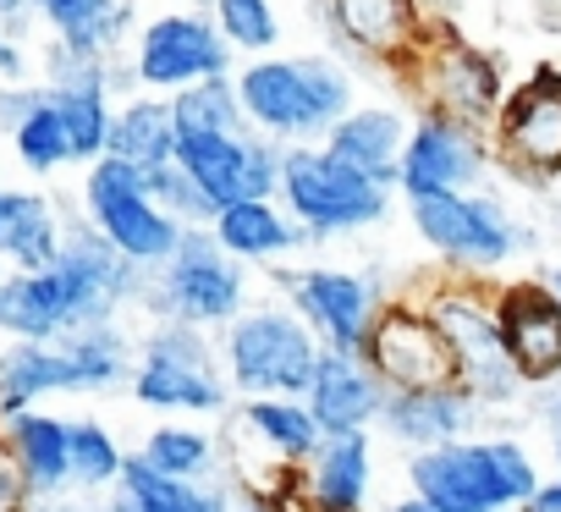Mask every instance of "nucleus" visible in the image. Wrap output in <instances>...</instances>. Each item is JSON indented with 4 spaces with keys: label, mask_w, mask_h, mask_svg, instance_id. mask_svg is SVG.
Wrapping results in <instances>:
<instances>
[{
    "label": "nucleus",
    "mask_w": 561,
    "mask_h": 512,
    "mask_svg": "<svg viewBox=\"0 0 561 512\" xmlns=\"http://www.w3.org/2000/svg\"><path fill=\"white\" fill-rule=\"evenodd\" d=\"M7 220H12V187L0 182V242H7Z\"/></svg>",
    "instance_id": "a18cd8bd"
},
{
    "label": "nucleus",
    "mask_w": 561,
    "mask_h": 512,
    "mask_svg": "<svg viewBox=\"0 0 561 512\" xmlns=\"http://www.w3.org/2000/svg\"><path fill=\"white\" fill-rule=\"evenodd\" d=\"M408 215H413V231L440 253V260L457 271V276H490L501 271L523 231L517 220L501 209L495 193H424V198H408Z\"/></svg>",
    "instance_id": "0eeeda50"
},
{
    "label": "nucleus",
    "mask_w": 561,
    "mask_h": 512,
    "mask_svg": "<svg viewBox=\"0 0 561 512\" xmlns=\"http://www.w3.org/2000/svg\"><path fill=\"white\" fill-rule=\"evenodd\" d=\"M56 391H78L61 342H7L0 348V419H12Z\"/></svg>",
    "instance_id": "bb28decb"
},
{
    "label": "nucleus",
    "mask_w": 561,
    "mask_h": 512,
    "mask_svg": "<svg viewBox=\"0 0 561 512\" xmlns=\"http://www.w3.org/2000/svg\"><path fill=\"white\" fill-rule=\"evenodd\" d=\"M386 397H391V386L375 375L369 359H353V353H331V348H325V359H320L314 386H309L304 402L314 408V419H320L325 435H347V430L380 424Z\"/></svg>",
    "instance_id": "aec40b11"
},
{
    "label": "nucleus",
    "mask_w": 561,
    "mask_h": 512,
    "mask_svg": "<svg viewBox=\"0 0 561 512\" xmlns=\"http://www.w3.org/2000/svg\"><path fill=\"white\" fill-rule=\"evenodd\" d=\"M386 512H440V507H430L424 496H402V501H391Z\"/></svg>",
    "instance_id": "c03bdc74"
},
{
    "label": "nucleus",
    "mask_w": 561,
    "mask_h": 512,
    "mask_svg": "<svg viewBox=\"0 0 561 512\" xmlns=\"http://www.w3.org/2000/svg\"><path fill=\"white\" fill-rule=\"evenodd\" d=\"M479 397L451 380V386H424V391H391L386 397V413L380 424L391 430V441L424 452V446H446V441H462L479 419Z\"/></svg>",
    "instance_id": "412c9836"
},
{
    "label": "nucleus",
    "mask_w": 561,
    "mask_h": 512,
    "mask_svg": "<svg viewBox=\"0 0 561 512\" xmlns=\"http://www.w3.org/2000/svg\"><path fill=\"white\" fill-rule=\"evenodd\" d=\"M517 512H561V474H556V479H545V485L517 507Z\"/></svg>",
    "instance_id": "79ce46f5"
},
{
    "label": "nucleus",
    "mask_w": 561,
    "mask_h": 512,
    "mask_svg": "<svg viewBox=\"0 0 561 512\" xmlns=\"http://www.w3.org/2000/svg\"><path fill=\"white\" fill-rule=\"evenodd\" d=\"M457 359V380L479 397V402H512L528 380L517 375L512 353H506V337H501V315H495V298H479L473 287H440L430 304H424Z\"/></svg>",
    "instance_id": "9d476101"
},
{
    "label": "nucleus",
    "mask_w": 561,
    "mask_h": 512,
    "mask_svg": "<svg viewBox=\"0 0 561 512\" xmlns=\"http://www.w3.org/2000/svg\"><path fill=\"white\" fill-rule=\"evenodd\" d=\"M287 293H293V309L314 326V337L331 348V353H353V359H369V331L380 320V298L386 287L369 276V271H342V265H309L298 276H287Z\"/></svg>",
    "instance_id": "f8f14e48"
},
{
    "label": "nucleus",
    "mask_w": 561,
    "mask_h": 512,
    "mask_svg": "<svg viewBox=\"0 0 561 512\" xmlns=\"http://www.w3.org/2000/svg\"><path fill=\"white\" fill-rule=\"evenodd\" d=\"M280 155H287V144H275L264 133H198L176 144V166L209 193L215 209L242 204V198H275Z\"/></svg>",
    "instance_id": "ddd939ff"
},
{
    "label": "nucleus",
    "mask_w": 561,
    "mask_h": 512,
    "mask_svg": "<svg viewBox=\"0 0 561 512\" xmlns=\"http://www.w3.org/2000/svg\"><path fill=\"white\" fill-rule=\"evenodd\" d=\"M127 452L100 419H72V485L78 490H105L122 479Z\"/></svg>",
    "instance_id": "e433bc0d"
},
{
    "label": "nucleus",
    "mask_w": 561,
    "mask_h": 512,
    "mask_svg": "<svg viewBox=\"0 0 561 512\" xmlns=\"http://www.w3.org/2000/svg\"><path fill=\"white\" fill-rule=\"evenodd\" d=\"M231 512H287V507H275V501H259V496H253V501H242V507H231Z\"/></svg>",
    "instance_id": "49530a36"
},
{
    "label": "nucleus",
    "mask_w": 561,
    "mask_h": 512,
    "mask_svg": "<svg viewBox=\"0 0 561 512\" xmlns=\"http://www.w3.org/2000/svg\"><path fill=\"white\" fill-rule=\"evenodd\" d=\"M231 45L209 12H160L133 39V78L144 94H176L204 78H231Z\"/></svg>",
    "instance_id": "1a4fd4ad"
},
{
    "label": "nucleus",
    "mask_w": 561,
    "mask_h": 512,
    "mask_svg": "<svg viewBox=\"0 0 561 512\" xmlns=\"http://www.w3.org/2000/svg\"><path fill=\"white\" fill-rule=\"evenodd\" d=\"M490 144L512 171H528V177L561 171V67H534L506 94Z\"/></svg>",
    "instance_id": "4468645a"
},
{
    "label": "nucleus",
    "mask_w": 561,
    "mask_h": 512,
    "mask_svg": "<svg viewBox=\"0 0 561 512\" xmlns=\"http://www.w3.org/2000/svg\"><path fill=\"white\" fill-rule=\"evenodd\" d=\"M209 18L226 34V45L242 50L248 61L253 56H275V45H280V12H275V0H209Z\"/></svg>",
    "instance_id": "f704fd0d"
},
{
    "label": "nucleus",
    "mask_w": 561,
    "mask_h": 512,
    "mask_svg": "<svg viewBox=\"0 0 561 512\" xmlns=\"http://www.w3.org/2000/svg\"><path fill=\"white\" fill-rule=\"evenodd\" d=\"M506 512H517V507H506Z\"/></svg>",
    "instance_id": "3c124183"
},
{
    "label": "nucleus",
    "mask_w": 561,
    "mask_h": 512,
    "mask_svg": "<svg viewBox=\"0 0 561 512\" xmlns=\"http://www.w3.org/2000/svg\"><path fill=\"white\" fill-rule=\"evenodd\" d=\"M56 342L67 348L78 391H111V386L127 380V337L116 331V320L111 326H78Z\"/></svg>",
    "instance_id": "473e14b6"
},
{
    "label": "nucleus",
    "mask_w": 561,
    "mask_h": 512,
    "mask_svg": "<svg viewBox=\"0 0 561 512\" xmlns=\"http://www.w3.org/2000/svg\"><path fill=\"white\" fill-rule=\"evenodd\" d=\"M369 364L391 391H424V386H451L457 359L435 326L430 309L413 304H386L375 331H369Z\"/></svg>",
    "instance_id": "2eb2a0df"
},
{
    "label": "nucleus",
    "mask_w": 561,
    "mask_h": 512,
    "mask_svg": "<svg viewBox=\"0 0 561 512\" xmlns=\"http://www.w3.org/2000/svg\"><path fill=\"white\" fill-rule=\"evenodd\" d=\"M105 512H154V507H144L133 490H122V485H116V490H111V501H105Z\"/></svg>",
    "instance_id": "37998d69"
},
{
    "label": "nucleus",
    "mask_w": 561,
    "mask_h": 512,
    "mask_svg": "<svg viewBox=\"0 0 561 512\" xmlns=\"http://www.w3.org/2000/svg\"><path fill=\"white\" fill-rule=\"evenodd\" d=\"M83 215L105 231L111 248H122L133 265L144 271H160L176 242H182V220L149 193V177L116 155L83 166Z\"/></svg>",
    "instance_id": "39448f33"
},
{
    "label": "nucleus",
    "mask_w": 561,
    "mask_h": 512,
    "mask_svg": "<svg viewBox=\"0 0 561 512\" xmlns=\"http://www.w3.org/2000/svg\"><path fill=\"white\" fill-rule=\"evenodd\" d=\"M231 78L248 127L275 144H325V133L358 105V83L336 56H253Z\"/></svg>",
    "instance_id": "f257e3e1"
},
{
    "label": "nucleus",
    "mask_w": 561,
    "mask_h": 512,
    "mask_svg": "<svg viewBox=\"0 0 561 512\" xmlns=\"http://www.w3.org/2000/svg\"><path fill=\"white\" fill-rule=\"evenodd\" d=\"M391 193L397 187L336 160L325 144H287V155H280V193L275 198L293 209V220L309 237H353L364 226H380L391 209Z\"/></svg>",
    "instance_id": "7ed1b4c3"
},
{
    "label": "nucleus",
    "mask_w": 561,
    "mask_h": 512,
    "mask_svg": "<svg viewBox=\"0 0 561 512\" xmlns=\"http://www.w3.org/2000/svg\"><path fill=\"white\" fill-rule=\"evenodd\" d=\"M28 23H39L34 18V0H0V29H7L12 39H23Z\"/></svg>",
    "instance_id": "a19ab883"
},
{
    "label": "nucleus",
    "mask_w": 561,
    "mask_h": 512,
    "mask_svg": "<svg viewBox=\"0 0 561 512\" xmlns=\"http://www.w3.org/2000/svg\"><path fill=\"white\" fill-rule=\"evenodd\" d=\"M78 298L67 287V276L50 271H7L0 276V337L12 342H56L67 331H78Z\"/></svg>",
    "instance_id": "6ab92c4d"
},
{
    "label": "nucleus",
    "mask_w": 561,
    "mask_h": 512,
    "mask_svg": "<svg viewBox=\"0 0 561 512\" xmlns=\"http://www.w3.org/2000/svg\"><path fill=\"white\" fill-rule=\"evenodd\" d=\"M133 402L154 413H220L231 402V380L220 375L204 326L160 320L144 337L133 369Z\"/></svg>",
    "instance_id": "423d86ee"
},
{
    "label": "nucleus",
    "mask_w": 561,
    "mask_h": 512,
    "mask_svg": "<svg viewBox=\"0 0 561 512\" xmlns=\"http://www.w3.org/2000/svg\"><path fill=\"white\" fill-rule=\"evenodd\" d=\"M0 441H7V452L28 474L39 501L78 490L72 485V419L45 413V408H23L12 419H0Z\"/></svg>",
    "instance_id": "4be33fe9"
},
{
    "label": "nucleus",
    "mask_w": 561,
    "mask_h": 512,
    "mask_svg": "<svg viewBox=\"0 0 561 512\" xmlns=\"http://www.w3.org/2000/svg\"><path fill=\"white\" fill-rule=\"evenodd\" d=\"M484 457H490V474H495V485H501L506 507H523V501H528V496H534V490L545 485L523 441H506V435H484Z\"/></svg>",
    "instance_id": "58836bf2"
},
{
    "label": "nucleus",
    "mask_w": 561,
    "mask_h": 512,
    "mask_svg": "<svg viewBox=\"0 0 561 512\" xmlns=\"http://www.w3.org/2000/svg\"><path fill=\"white\" fill-rule=\"evenodd\" d=\"M408 133H413V122H408L397 105H353V111L325 133V149H331L336 160L358 166L364 177H375V182L397 187Z\"/></svg>",
    "instance_id": "5701e85b"
},
{
    "label": "nucleus",
    "mask_w": 561,
    "mask_h": 512,
    "mask_svg": "<svg viewBox=\"0 0 561 512\" xmlns=\"http://www.w3.org/2000/svg\"><path fill=\"white\" fill-rule=\"evenodd\" d=\"M320 359H325V342L314 337V326L280 304L242 309L220 342L226 380L242 397H309Z\"/></svg>",
    "instance_id": "f03ea898"
},
{
    "label": "nucleus",
    "mask_w": 561,
    "mask_h": 512,
    "mask_svg": "<svg viewBox=\"0 0 561 512\" xmlns=\"http://www.w3.org/2000/svg\"><path fill=\"white\" fill-rule=\"evenodd\" d=\"M550 287H556V293H561V271H550Z\"/></svg>",
    "instance_id": "8fccbe9b"
},
{
    "label": "nucleus",
    "mask_w": 561,
    "mask_h": 512,
    "mask_svg": "<svg viewBox=\"0 0 561 512\" xmlns=\"http://www.w3.org/2000/svg\"><path fill=\"white\" fill-rule=\"evenodd\" d=\"M495 160V144L484 138V127H468L446 111H419L408 149H402V171H397V193L402 198H424V193H473L484 182Z\"/></svg>",
    "instance_id": "9b49d317"
},
{
    "label": "nucleus",
    "mask_w": 561,
    "mask_h": 512,
    "mask_svg": "<svg viewBox=\"0 0 561 512\" xmlns=\"http://www.w3.org/2000/svg\"><path fill=\"white\" fill-rule=\"evenodd\" d=\"M402 83L424 100V111H446L468 127L495 133V116L506 105V72L490 50L462 45V39H440L430 29V39L419 45V56L402 67Z\"/></svg>",
    "instance_id": "6e6552de"
},
{
    "label": "nucleus",
    "mask_w": 561,
    "mask_h": 512,
    "mask_svg": "<svg viewBox=\"0 0 561 512\" xmlns=\"http://www.w3.org/2000/svg\"><path fill=\"white\" fill-rule=\"evenodd\" d=\"M144 463H154L160 474H176V479H204L215 468V441L204 430H187V424H160L149 430V441L138 446Z\"/></svg>",
    "instance_id": "c9c22d12"
},
{
    "label": "nucleus",
    "mask_w": 561,
    "mask_h": 512,
    "mask_svg": "<svg viewBox=\"0 0 561 512\" xmlns=\"http://www.w3.org/2000/svg\"><path fill=\"white\" fill-rule=\"evenodd\" d=\"M242 424L287 463H314V452L325 446V430L304 397H248Z\"/></svg>",
    "instance_id": "c756f323"
},
{
    "label": "nucleus",
    "mask_w": 561,
    "mask_h": 512,
    "mask_svg": "<svg viewBox=\"0 0 561 512\" xmlns=\"http://www.w3.org/2000/svg\"><path fill=\"white\" fill-rule=\"evenodd\" d=\"M501 337L528 386H545L561 375V293L550 282H506L495 293Z\"/></svg>",
    "instance_id": "f3484780"
},
{
    "label": "nucleus",
    "mask_w": 561,
    "mask_h": 512,
    "mask_svg": "<svg viewBox=\"0 0 561 512\" xmlns=\"http://www.w3.org/2000/svg\"><path fill=\"white\" fill-rule=\"evenodd\" d=\"M34 18L78 56H100L111 61L122 50V39L133 34L138 12L133 0H34Z\"/></svg>",
    "instance_id": "393cba45"
},
{
    "label": "nucleus",
    "mask_w": 561,
    "mask_h": 512,
    "mask_svg": "<svg viewBox=\"0 0 561 512\" xmlns=\"http://www.w3.org/2000/svg\"><path fill=\"white\" fill-rule=\"evenodd\" d=\"M144 304L160 320H182V326H204V331L231 326L248 309V265L220 248V237L209 226H187L171 260L160 271H149Z\"/></svg>",
    "instance_id": "20e7f679"
},
{
    "label": "nucleus",
    "mask_w": 561,
    "mask_h": 512,
    "mask_svg": "<svg viewBox=\"0 0 561 512\" xmlns=\"http://www.w3.org/2000/svg\"><path fill=\"white\" fill-rule=\"evenodd\" d=\"M413 496H424L440 512H506V496L490 474L484 441H446V446H424L408 463Z\"/></svg>",
    "instance_id": "a211bd4d"
},
{
    "label": "nucleus",
    "mask_w": 561,
    "mask_h": 512,
    "mask_svg": "<svg viewBox=\"0 0 561 512\" xmlns=\"http://www.w3.org/2000/svg\"><path fill=\"white\" fill-rule=\"evenodd\" d=\"M320 18L342 50L364 61H386L397 72L419 56V45L435 29L424 0H325Z\"/></svg>",
    "instance_id": "dca6fc26"
},
{
    "label": "nucleus",
    "mask_w": 561,
    "mask_h": 512,
    "mask_svg": "<svg viewBox=\"0 0 561 512\" xmlns=\"http://www.w3.org/2000/svg\"><path fill=\"white\" fill-rule=\"evenodd\" d=\"M176 144H182V127H176L171 94H133L127 105H116V116H111V155L116 160L154 171V166L176 160Z\"/></svg>",
    "instance_id": "a878e982"
},
{
    "label": "nucleus",
    "mask_w": 561,
    "mask_h": 512,
    "mask_svg": "<svg viewBox=\"0 0 561 512\" xmlns=\"http://www.w3.org/2000/svg\"><path fill=\"white\" fill-rule=\"evenodd\" d=\"M550 424H561V391L550 397Z\"/></svg>",
    "instance_id": "de8ad7c7"
},
{
    "label": "nucleus",
    "mask_w": 561,
    "mask_h": 512,
    "mask_svg": "<svg viewBox=\"0 0 561 512\" xmlns=\"http://www.w3.org/2000/svg\"><path fill=\"white\" fill-rule=\"evenodd\" d=\"M220 237L226 253H237L242 265H270L280 253H293L309 242V231L293 220V209L280 198H242V204H226L209 226Z\"/></svg>",
    "instance_id": "b1692460"
},
{
    "label": "nucleus",
    "mask_w": 561,
    "mask_h": 512,
    "mask_svg": "<svg viewBox=\"0 0 561 512\" xmlns=\"http://www.w3.org/2000/svg\"><path fill=\"white\" fill-rule=\"evenodd\" d=\"M7 144H12V155L28 177H56L61 166H72V138H67V122L50 100V83H45L39 105L7 133Z\"/></svg>",
    "instance_id": "2f4dec72"
},
{
    "label": "nucleus",
    "mask_w": 561,
    "mask_h": 512,
    "mask_svg": "<svg viewBox=\"0 0 561 512\" xmlns=\"http://www.w3.org/2000/svg\"><path fill=\"white\" fill-rule=\"evenodd\" d=\"M369 435L347 430V435H325V446L309 463V501L314 512H364L369 501Z\"/></svg>",
    "instance_id": "cd10ccee"
},
{
    "label": "nucleus",
    "mask_w": 561,
    "mask_h": 512,
    "mask_svg": "<svg viewBox=\"0 0 561 512\" xmlns=\"http://www.w3.org/2000/svg\"><path fill=\"white\" fill-rule=\"evenodd\" d=\"M34 485H28V474L18 468V457L7 452V441H0V512H34Z\"/></svg>",
    "instance_id": "ea45409f"
},
{
    "label": "nucleus",
    "mask_w": 561,
    "mask_h": 512,
    "mask_svg": "<svg viewBox=\"0 0 561 512\" xmlns=\"http://www.w3.org/2000/svg\"><path fill=\"white\" fill-rule=\"evenodd\" d=\"M61 242H67V220H61L56 198L39 187H12V220H7L0 260L12 271H50Z\"/></svg>",
    "instance_id": "c85d7f7f"
},
{
    "label": "nucleus",
    "mask_w": 561,
    "mask_h": 512,
    "mask_svg": "<svg viewBox=\"0 0 561 512\" xmlns=\"http://www.w3.org/2000/svg\"><path fill=\"white\" fill-rule=\"evenodd\" d=\"M556 468H561V424H556Z\"/></svg>",
    "instance_id": "09e8293b"
},
{
    "label": "nucleus",
    "mask_w": 561,
    "mask_h": 512,
    "mask_svg": "<svg viewBox=\"0 0 561 512\" xmlns=\"http://www.w3.org/2000/svg\"><path fill=\"white\" fill-rule=\"evenodd\" d=\"M171 111H176L182 138H198V133H253L248 111H242V94H237V78H204L193 89H176Z\"/></svg>",
    "instance_id": "72a5a7b5"
},
{
    "label": "nucleus",
    "mask_w": 561,
    "mask_h": 512,
    "mask_svg": "<svg viewBox=\"0 0 561 512\" xmlns=\"http://www.w3.org/2000/svg\"><path fill=\"white\" fill-rule=\"evenodd\" d=\"M122 490H133L144 507L154 512H231V496L204 485V479H176V474H160L154 463H144L138 452L122 463Z\"/></svg>",
    "instance_id": "7c9ffc66"
},
{
    "label": "nucleus",
    "mask_w": 561,
    "mask_h": 512,
    "mask_svg": "<svg viewBox=\"0 0 561 512\" xmlns=\"http://www.w3.org/2000/svg\"><path fill=\"white\" fill-rule=\"evenodd\" d=\"M144 177H149V193H154L182 226H215L220 209L209 204V193H204L176 160H171V166H154V171H144Z\"/></svg>",
    "instance_id": "4c0bfd02"
}]
</instances>
